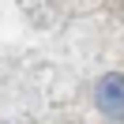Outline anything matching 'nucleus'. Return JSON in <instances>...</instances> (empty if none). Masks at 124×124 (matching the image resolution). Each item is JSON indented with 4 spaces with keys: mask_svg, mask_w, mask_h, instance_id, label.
<instances>
[{
    "mask_svg": "<svg viewBox=\"0 0 124 124\" xmlns=\"http://www.w3.org/2000/svg\"><path fill=\"white\" fill-rule=\"evenodd\" d=\"M98 105L113 120H124V75H105L98 83Z\"/></svg>",
    "mask_w": 124,
    "mask_h": 124,
    "instance_id": "obj_1",
    "label": "nucleus"
}]
</instances>
